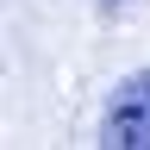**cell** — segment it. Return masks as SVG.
Instances as JSON below:
<instances>
[{"mask_svg": "<svg viewBox=\"0 0 150 150\" xmlns=\"http://www.w3.org/2000/svg\"><path fill=\"white\" fill-rule=\"evenodd\" d=\"M112 150H150V69L125 75L112 88V106H106V138Z\"/></svg>", "mask_w": 150, "mask_h": 150, "instance_id": "obj_1", "label": "cell"}, {"mask_svg": "<svg viewBox=\"0 0 150 150\" xmlns=\"http://www.w3.org/2000/svg\"><path fill=\"white\" fill-rule=\"evenodd\" d=\"M100 6H125V0H100Z\"/></svg>", "mask_w": 150, "mask_h": 150, "instance_id": "obj_2", "label": "cell"}]
</instances>
